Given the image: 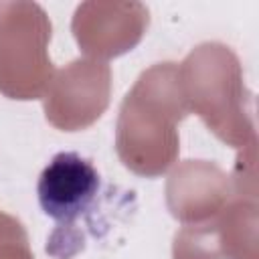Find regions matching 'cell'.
<instances>
[{
	"label": "cell",
	"mask_w": 259,
	"mask_h": 259,
	"mask_svg": "<svg viewBox=\"0 0 259 259\" xmlns=\"http://www.w3.org/2000/svg\"><path fill=\"white\" fill-rule=\"evenodd\" d=\"M99 192V174L77 152H59L38 176V202L59 225H73Z\"/></svg>",
	"instance_id": "6da1fadb"
}]
</instances>
